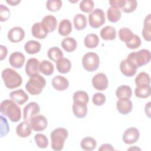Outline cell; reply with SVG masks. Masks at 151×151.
Here are the masks:
<instances>
[{
	"label": "cell",
	"mask_w": 151,
	"mask_h": 151,
	"mask_svg": "<svg viewBox=\"0 0 151 151\" xmlns=\"http://www.w3.org/2000/svg\"><path fill=\"white\" fill-rule=\"evenodd\" d=\"M2 114L7 116L12 122H18L21 118V111L19 106L12 100H3L0 105Z\"/></svg>",
	"instance_id": "obj_1"
},
{
	"label": "cell",
	"mask_w": 151,
	"mask_h": 151,
	"mask_svg": "<svg viewBox=\"0 0 151 151\" xmlns=\"http://www.w3.org/2000/svg\"><path fill=\"white\" fill-rule=\"evenodd\" d=\"M151 58L150 52L146 49H142L136 52H130L127 57L126 60L136 68L149 63Z\"/></svg>",
	"instance_id": "obj_2"
},
{
	"label": "cell",
	"mask_w": 151,
	"mask_h": 151,
	"mask_svg": "<svg viewBox=\"0 0 151 151\" xmlns=\"http://www.w3.org/2000/svg\"><path fill=\"white\" fill-rule=\"evenodd\" d=\"M1 76L5 86L9 89L17 88L20 86L22 83L21 76L11 68L4 69L2 72Z\"/></svg>",
	"instance_id": "obj_3"
},
{
	"label": "cell",
	"mask_w": 151,
	"mask_h": 151,
	"mask_svg": "<svg viewBox=\"0 0 151 151\" xmlns=\"http://www.w3.org/2000/svg\"><path fill=\"white\" fill-rule=\"evenodd\" d=\"M68 136V130L64 128L58 127L53 130L50 134L52 149L57 151L63 149L65 140Z\"/></svg>",
	"instance_id": "obj_4"
},
{
	"label": "cell",
	"mask_w": 151,
	"mask_h": 151,
	"mask_svg": "<svg viewBox=\"0 0 151 151\" xmlns=\"http://www.w3.org/2000/svg\"><path fill=\"white\" fill-rule=\"evenodd\" d=\"M45 85V79L38 74L29 77V80L25 84V88L29 94L38 95L41 93Z\"/></svg>",
	"instance_id": "obj_5"
},
{
	"label": "cell",
	"mask_w": 151,
	"mask_h": 151,
	"mask_svg": "<svg viewBox=\"0 0 151 151\" xmlns=\"http://www.w3.org/2000/svg\"><path fill=\"white\" fill-rule=\"evenodd\" d=\"M100 64L99 55L93 52L85 54L82 58V65L83 68L87 71L93 72L96 71Z\"/></svg>",
	"instance_id": "obj_6"
},
{
	"label": "cell",
	"mask_w": 151,
	"mask_h": 151,
	"mask_svg": "<svg viewBox=\"0 0 151 151\" xmlns=\"http://www.w3.org/2000/svg\"><path fill=\"white\" fill-rule=\"evenodd\" d=\"M90 25L94 28H98L105 22V14L104 11L100 8L94 9L88 15Z\"/></svg>",
	"instance_id": "obj_7"
},
{
	"label": "cell",
	"mask_w": 151,
	"mask_h": 151,
	"mask_svg": "<svg viewBox=\"0 0 151 151\" xmlns=\"http://www.w3.org/2000/svg\"><path fill=\"white\" fill-rule=\"evenodd\" d=\"M29 122L31 129L36 132L44 130L48 125L47 119L44 116L41 114L33 116Z\"/></svg>",
	"instance_id": "obj_8"
},
{
	"label": "cell",
	"mask_w": 151,
	"mask_h": 151,
	"mask_svg": "<svg viewBox=\"0 0 151 151\" xmlns=\"http://www.w3.org/2000/svg\"><path fill=\"white\" fill-rule=\"evenodd\" d=\"M93 87L97 90L103 91L106 90L109 84V80L106 75L103 73L96 74L92 78Z\"/></svg>",
	"instance_id": "obj_9"
},
{
	"label": "cell",
	"mask_w": 151,
	"mask_h": 151,
	"mask_svg": "<svg viewBox=\"0 0 151 151\" xmlns=\"http://www.w3.org/2000/svg\"><path fill=\"white\" fill-rule=\"evenodd\" d=\"M40 111V106L36 102H29L23 109V119L25 121L29 122L30 119L37 114Z\"/></svg>",
	"instance_id": "obj_10"
},
{
	"label": "cell",
	"mask_w": 151,
	"mask_h": 151,
	"mask_svg": "<svg viewBox=\"0 0 151 151\" xmlns=\"http://www.w3.org/2000/svg\"><path fill=\"white\" fill-rule=\"evenodd\" d=\"M140 133L136 127H129L127 129L123 134V140L127 145H131L137 142L139 138Z\"/></svg>",
	"instance_id": "obj_11"
},
{
	"label": "cell",
	"mask_w": 151,
	"mask_h": 151,
	"mask_svg": "<svg viewBox=\"0 0 151 151\" xmlns=\"http://www.w3.org/2000/svg\"><path fill=\"white\" fill-rule=\"evenodd\" d=\"M8 40L14 43L21 41L25 37V31L19 27H14L12 28L8 32Z\"/></svg>",
	"instance_id": "obj_12"
},
{
	"label": "cell",
	"mask_w": 151,
	"mask_h": 151,
	"mask_svg": "<svg viewBox=\"0 0 151 151\" xmlns=\"http://www.w3.org/2000/svg\"><path fill=\"white\" fill-rule=\"evenodd\" d=\"M40 62L35 58H31L27 61L25 65L26 74L30 77L35 74H38L40 71Z\"/></svg>",
	"instance_id": "obj_13"
},
{
	"label": "cell",
	"mask_w": 151,
	"mask_h": 151,
	"mask_svg": "<svg viewBox=\"0 0 151 151\" xmlns=\"http://www.w3.org/2000/svg\"><path fill=\"white\" fill-rule=\"evenodd\" d=\"M25 56L20 52H14L9 57V63L10 65L15 68H21L25 62Z\"/></svg>",
	"instance_id": "obj_14"
},
{
	"label": "cell",
	"mask_w": 151,
	"mask_h": 151,
	"mask_svg": "<svg viewBox=\"0 0 151 151\" xmlns=\"http://www.w3.org/2000/svg\"><path fill=\"white\" fill-rule=\"evenodd\" d=\"M117 111L122 114H127L132 110V102L129 99H120L116 103Z\"/></svg>",
	"instance_id": "obj_15"
},
{
	"label": "cell",
	"mask_w": 151,
	"mask_h": 151,
	"mask_svg": "<svg viewBox=\"0 0 151 151\" xmlns=\"http://www.w3.org/2000/svg\"><path fill=\"white\" fill-rule=\"evenodd\" d=\"M31 33L32 35L37 39H44L47 36L48 31L42 22H36L32 26Z\"/></svg>",
	"instance_id": "obj_16"
},
{
	"label": "cell",
	"mask_w": 151,
	"mask_h": 151,
	"mask_svg": "<svg viewBox=\"0 0 151 151\" xmlns=\"http://www.w3.org/2000/svg\"><path fill=\"white\" fill-rule=\"evenodd\" d=\"M9 97L12 100L19 105H22L28 100V96L22 89L11 91L9 94Z\"/></svg>",
	"instance_id": "obj_17"
},
{
	"label": "cell",
	"mask_w": 151,
	"mask_h": 151,
	"mask_svg": "<svg viewBox=\"0 0 151 151\" xmlns=\"http://www.w3.org/2000/svg\"><path fill=\"white\" fill-rule=\"evenodd\" d=\"M51 84L53 87L58 91H64L69 86V82L67 78L61 76H55L51 81Z\"/></svg>",
	"instance_id": "obj_18"
},
{
	"label": "cell",
	"mask_w": 151,
	"mask_h": 151,
	"mask_svg": "<svg viewBox=\"0 0 151 151\" xmlns=\"http://www.w3.org/2000/svg\"><path fill=\"white\" fill-rule=\"evenodd\" d=\"M31 127L29 122L24 121L21 122L16 127L17 134L20 137H27L31 133Z\"/></svg>",
	"instance_id": "obj_19"
},
{
	"label": "cell",
	"mask_w": 151,
	"mask_h": 151,
	"mask_svg": "<svg viewBox=\"0 0 151 151\" xmlns=\"http://www.w3.org/2000/svg\"><path fill=\"white\" fill-rule=\"evenodd\" d=\"M74 115L78 118H83L87 114V104L81 102H74L73 104Z\"/></svg>",
	"instance_id": "obj_20"
},
{
	"label": "cell",
	"mask_w": 151,
	"mask_h": 151,
	"mask_svg": "<svg viewBox=\"0 0 151 151\" xmlns=\"http://www.w3.org/2000/svg\"><path fill=\"white\" fill-rule=\"evenodd\" d=\"M137 69L131 65L126 59L122 60L120 64V70L122 73L126 77H133L134 76Z\"/></svg>",
	"instance_id": "obj_21"
},
{
	"label": "cell",
	"mask_w": 151,
	"mask_h": 151,
	"mask_svg": "<svg viewBox=\"0 0 151 151\" xmlns=\"http://www.w3.org/2000/svg\"><path fill=\"white\" fill-rule=\"evenodd\" d=\"M56 68L57 71L60 73H68L71 68V61L69 59L63 57L57 61Z\"/></svg>",
	"instance_id": "obj_22"
},
{
	"label": "cell",
	"mask_w": 151,
	"mask_h": 151,
	"mask_svg": "<svg viewBox=\"0 0 151 151\" xmlns=\"http://www.w3.org/2000/svg\"><path fill=\"white\" fill-rule=\"evenodd\" d=\"M41 22L46 28L48 32H53L57 27V19L54 16L51 15H48L45 16L42 19Z\"/></svg>",
	"instance_id": "obj_23"
},
{
	"label": "cell",
	"mask_w": 151,
	"mask_h": 151,
	"mask_svg": "<svg viewBox=\"0 0 151 151\" xmlns=\"http://www.w3.org/2000/svg\"><path fill=\"white\" fill-rule=\"evenodd\" d=\"M100 36L104 40H113L116 37V31L113 27L107 25L101 29Z\"/></svg>",
	"instance_id": "obj_24"
},
{
	"label": "cell",
	"mask_w": 151,
	"mask_h": 151,
	"mask_svg": "<svg viewBox=\"0 0 151 151\" xmlns=\"http://www.w3.org/2000/svg\"><path fill=\"white\" fill-rule=\"evenodd\" d=\"M58 33L62 36H67L72 31V24L70 20L64 19L60 22L58 29Z\"/></svg>",
	"instance_id": "obj_25"
},
{
	"label": "cell",
	"mask_w": 151,
	"mask_h": 151,
	"mask_svg": "<svg viewBox=\"0 0 151 151\" xmlns=\"http://www.w3.org/2000/svg\"><path fill=\"white\" fill-rule=\"evenodd\" d=\"M61 47L67 52H70L74 51L77 46V42L73 37H66L61 41Z\"/></svg>",
	"instance_id": "obj_26"
},
{
	"label": "cell",
	"mask_w": 151,
	"mask_h": 151,
	"mask_svg": "<svg viewBox=\"0 0 151 151\" xmlns=\"http://www.w3.org/2000/svg\"><path fill=\"white\" fill-rule=\"evenodd\" d=\"M41 44L35 40H30L27 41L24 45L25 51L29 54H34L38 53L41 50Z\"/></svg>",
	"instance_id": "obj_27"
},
{
	"label": "cell",
	"mask_w": 151,
	"mask_h": 151,
	"mask_svg": "<svg viewBox=\"0 0 151 151\" xmlns=\"http://www.w3.org/2000/svg\"><path fill=\"white\" fill-rule=\"evenodd\" d=\"M151 15L148 14L144 20L143 28L142 30L143 37L147 41L151 40Z\"/></svg>",
	"instance_id": "obj_28"
},
{
	"label": "cell",
	"mask_w": 151,
	"mask_h": 151,
	"mask_svg": "<svg viewBox=\"0 0 151 151\" xmlns=\"http://www.w3.org/2000/svg\"><path fill=\"white\" fill-rule=\"evenodd\" d=\"M116 95L119 99H130L132 95V90L130 86L122 85L117 88Z\"/></svg>",
	"instance_id": "obj_29"
},
{
	"label": "cell",
	"mask_w": 151,
	"mask_h": 151,
	"mask_svg": "<svg viewBox=\"0 0 151 151\" xmlns=\"http://www.w3.org/2000/svg\"><path fill=\"white\" fill-rule=\"evenodd\" d=\"M97 146L96 140L90 136H86L84 137L81 142H80V146L81 147L87 151H91L94 150Z\"/></svg>",
	"instance_id": "obj_30"
},
{
	"label": "cell",
	"mask_w": 151,
	"mask_h": 151,
	"mask_svg": "<svg viewBox=\"0 0 151 151\" xmlns=\"http://www.w3.org/2000/svg\"><path fill=\"white\" fill-rule=\"evenodd\" d=\"M136 97L139 98H147L150 96L151 88L150 85H140L137 86L134 90Z\"/></svg>",
	"instance_id": "obj_31"
},
{
	"label": "cell",
	"mask_w": 151,
	"mask_h": 151,
	"mask_svg": "<svg viewBox=\"0 0 151 151\" xmlns=\"http://www.w3.org/2000/svg\"><path fill=\"white\" fill-rule=\"evenodd\" d=\"M74 25L77 30H83L84 29L87 24L86 17L82 14H76L73 19Z\"/></svg>",
	"instance_id": "obj_32"
},
{
	"label": "cell",
	"mask_w": 151,
	"mask_h": 151,
	"mask_svg": "<svg viewBox=\"0 0 151 151\" xmlns=\"http://www.w3.org/2000/svg\"><path fill=\"white\" fill-rule=\"evenodd\" d=\"M99 42V37L95 34H89L86 36L84 40V44L88 48H96Z\"/></svg>",
	"instance_id": "obj_33"
},
{
	"label": "cell",
	"mask_w": 151,
	"mask_h": 151,
	"mask_svg": "<svg viewBox=\"0 0 151 151\" xmlns=\"http://www.w3.org/2000/svg\"><path fill=\"white\" fill-rule=\"evenodd\" d=\"M47 55L48 58L52 61L56 62L63 57V52L57 47H52L50 48L47 52Z\"/></svg>",
	"instance_id": "obj_34"
},
{
	"label": "cell",
	"mask_w": 151,
	"mask_h": 151,
	"mask_svg": "<svg viewBox=\"0 0 151 151\" xmlns=\"http://www.w3.org/2000/svg\"><path fill=\"white\" fill-rule=\"evenodd\" d=\"M40 71L46 76H50L54 72V65L48 60H43L40 64Z\"/></svg>",
	"instance_id": "obj_35"
},
{
	"label": "cell",
	"mask_w": 151,
	"mask_h": 151,
	"mask_svg": "<svg viewBox=\"0 0 151 151\" xmlns=\"http://www.w3.org/2000/svg\"><path fill=\"white\" fill-rule=\"evenodd\" d=\"M107 16L109 21L111 22H116L120 20L122 14L119 9L110 6L107 11Z\"/></svg>",
	"instance_id": "obj_36"
},
{
	"label": "cell",
	"mask_w": 151,
	"mask_h": 151,
	"mask_svg": "<svg viewBox=\"0 0 151 151\" xmlns=\"http://www.w3.org/2000/svg\"><path fill=\"white\" fill-rule=\"evenodd\" d=\"M150 78L149 75L145 72L139 73L135 78L136 86L140 85H150Z\"/></svg>",
	"instance_id": "obj_37"
},
{
	"label": "cell",
	"mask_w": 151,
	"mask_h": 151,
	"mask_svg": "<svg viewBox=\"0 0 151 151\" xmlns=\"http://www.w3.org/2000/svg\"><path fill=\"white\" fill-rule=\"evenodd\" d=\"M73 99L74 102H81L87 104L89 100V97L88 94L86 91L79 90L73 94Z\"/></svg>",
	"instance_id": "obj_38"
},
{
	"label": "cell",
	"mask_w": 151,
	"mask_h": 151,
	"mask_svg": "<svg viewBox=\"0 0 151 151\" xmlns=\"http://www.w3.org/2000/svg\"><path fill=\"white\" fill-rule=\"evenodd\" d=\"M133 32L129 28L127 27L122 28L119 31V37L120 40L125 43L129 41L133 36Z\"/></svg>",
	"instance_id": "obj_39"
},
{
	"label": "cell",
	"mask_w": 151,
	"mask_h": 151,
	"mask_svg": "<svg viewBox=\"0 0 151 151\" xmlns=\"http://www.w3.org/2000/svg\"><path fill=\"white\" fill-rule=\"evenodd\" d=\"M34 140L37 146L41 149H45L48 145V140L46 136L43 134H36L34 136Z\"/></svg>",
	"instance_id": "obj_40"
},
{
	"label": "cell",
	"mask_w": 151,
	"mask_h": 151,
	"mask_svg": "<svg viewBox=\"0 0 151 151\" xmlns=\"http://www.w3.org/2000/svg\"><path fill=\"white\" fill-rule=\"evenodd\" d=\"M62 6V1L60 0H49L46 2L47 9L51 12L58 11Z\"/></svg>",
	"instance_id": "obj_41"
},
{
	"label": "cell",
	"mask_w": 151,
	"mask_h": 151,
	"mask_svg": "<svg viewBox=\"0 0 151 151\" xmlns=\"http://www.w3.org/2000/svg\"><path fill=\"white\" fill-rule=\"evenodd\" d=\"M137 6V2L135 0H126L122 10L125 13H130L133 12Z\"/></svg>",
	"instance_id": "obj_42"
},
{
	"label": "cell",
	"mask_w": 151,
	"mask_h": 151,
	"mask_svg": "<svg viewBox=\"0 0 151 151\" xmlns=\"http://www.w3.org/2000/svg\"><path fill=\"white\" fill-rule=\"evenodd\" d=\"M141 43L140 37L138 35L134 34L132 38L125 44L126 47L130 49H136L140 46Z\"/></svg>",
	"instance_id": "obj_43"
},
{
	"label": "cell",
	"mask_w": 151,
	"mask_h": 151,
	"mask_svg": "<svg viewBox=\"0 0 151 151\" xmlns=\"http://www.w3.org/2000/svg\"><path fill=\"white\" fill-rule=\"evenodd\" d=\"M80 9L84 12H90L94 8V2L91 0H83L79 5Z\"/></svg>",
	"instance_id": "obj_44"
},
{
	"label": "cell",
	"mask_w": 151,
	"mask_h": 151,
	"mask_svg": "<svg viewBox=\"0 0 151 151\" xmlns=\"http://www.w3.org/2000/svg\"><path fill=\"white\" fill-rule=\"evenodd\" d=\"M92 101L96 106H102L106 101V96L101 93H96L93 96Z\"/></svg>",
	"instance_id": "obj_45"
},
{
	"label": "cell",
	"mask_w": 151,
	"mask_h": 151,
	"mask_svg": "<svg viewBox=\"0 0 151 151\" xmlns=\"http://www.w3.org/2000/svg\"><path fill=\"white\" fill-rule=\"evenodd\" d=\"M10 17V11L8 8L3 4L0 5V21H5Z\"/></svg>",
	"instance_id": "obj_46"
},
{
	"label": "cell",
	"mask_w": 151,
	"mask_h": 151,
	"mask_svg": "<svg viewBox=\"0 0 151 151\" xmlns=\"http://www.w3.org/2000/svg\"><path fill=\"white\" fill-rule=\"evenodd\" d=\"M126 0H110L109 4L110 6L117 9H122L124 5L125 4Z\"/></svg>",
	"instance_id": "obj_47"
},
{
	"label": "cell",
	"mask_w": 151,
	"mask_h": 151,
	"mask_svg": "<svg viewBox=\"0 0 151 151\" xmlns=\"http://www.w3.org/2000/svg\"><path fill=\"white\" fill-rule=\"evenodd\" d=\"M114 149L111 145L105 143L103 144L99 148V150H114Z\"/></svg>",
	"instance_id": "obj_48"
},
{
	"label": "cell",
	"mask_w": 151,
	"mask_h": 151,
	"mask_svg": "<svg viewBox=\"0 0 151 151\" xmlns=\"http://www.w3.org/2000/svg\"><path fill=\"white\" fill-rule=\"evenodd\" d=\"M1 60H3L6 56L8 54V50L5 46L1 45Z\"/></svg>",
	"instance_id": "obj_49"
},
{
	"label": "cell",
	"mask_w": 151,
	"mask_h": 151,
	"mask_svg": "<svg viewBox=\"0 0 151 151\" xmlns=\"http://www.w3.org/2000/svg\"><path fill=\"white\" fill-rule=\"evenodd\" d=\"M145 113L146 114H147V116L149 117H150V102H148L146 105H145Z\"/></svg>",
	"instance_id": "obj_50"
},
{
	"label": "cell",
	"mask_w": 151,
	"mask_h": 151,
	"mask_svg": "<svg viewBox=\"0 0 151 151\" xmlns=\"http://www.w3.org/2000/svg\"><path fill=\"white\" fill-rule=\"evenodd\" d=\"M6 2L11 6H15V5H17L21 2V1H19H19H13V0L8 1V0H7V1H6Z\"/></svg>",
	"instance_id": "obj_51"
}]
</instances>
